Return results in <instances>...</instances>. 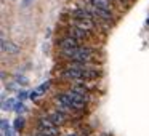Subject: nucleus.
I'll list each match as a JSON object with an SVG mask.
<instances>
[{
  "mask_svg": "<svg viewBox=\"0 0 149 136\" xmlns=\"http://www.w3.org/2000/svg\"><path fill=\"white\" fill-rule=\"evenodd\" d=\"M96 55V50L91 46H77L71 50H61V56L71 59V61H80V62H91Z\"/></svg>",
  "mask_w": 149,
  "mask_h": 136,
  "instance_id": "1",
  "label": "nucleus"
},
{
  "mask_svg": "<svg viewBox=\"0 0 149 136\" xmlns=\"http://www.w3.org/2000/svg\"><path fill=\"white\" fill-rule=\"evenodd\" d=\"M37 128H39V131L45 133V135H48V136H58L59 135L58 125L53 123L48 115L47 117H39V119H37Z\"/></svg>",
  "mask_w": 149,
  "mask_h": 136,
  "instance_id": "2",
  "label": "nucleus"
},
{
  "mask_svg": "<svg viewBox=\"0 0 149 136\" xmlns=\"http://www.w3.org/2000/svg\"><path fill=\"white\" fill-rule=\"evenodd\" d=\"M66 34H68L69 37H74V39H77L79 42H80V40H87V39H90V37H91V32L84 31V29H80V27H77V26H72V24L68 27Z\"/></svg>",
  "mask_w": 149,
  "mask_h": 136,
  "instance_id": "3",
  "label": "nucleus"
},
{
  "mask_svg": "<svg viewBox=\"0 0 149 136\" xmlns=\"http://www.w3.org/2000/svg\"><path fill=\"white\" fill-rule=\"evenodd\" d=\"M58 45H59L61 50H71V48H77V46H80V42H79L77 39H74V37L66 35V37H63V39L58 42Z\"/></svg>",
  "mask_w": 149,
  "mask_h": 136,
  "instance_id": "4",
  "label": "nucleus"
},
{
  "mask_svg": "<svg viewBox=\"0 0 149 136\" xmlns=\"http://www.w3.org/2000/svg\"><path fill=\"white\" fill-rule=\"evenodd\" d=\"M48 117L52 119V122L53 123H56V125H61V123H64L66 120H68V114H64V112H61V110H50L48 112Z\"/></svg>",
  "mask_w": 149,
  "mask_h": 136,
  "instance_id": "5",
  "label": "nucleus"
},
{
  "mask_svg": "<svg viewBox=\"0 0 149 136\" xmlns=\"http://www.w3.org/2000/svg\"><path fill=\"white\" fill-rule=\"evenodd\" d=\"M2 51L10 53V55H16V53H19V46L13 42H7L5 39H2Z\"/></svg>",
  "mask_w": 149,
  "mask_h": 136,
  "instance_id": "6",
  "label": "nucleus"
},
{
  "mask_svg": "<svg viewBox=\"0 0 149 136\" xmlns=\"http://www.w3.org/2000/svg\"><path fill=\"white\" fill-rule=\"evenodd\" d=\"M90 3L93 5V7H98V8H103V10L111 11V2L109 0H90Z\"/></svg>",
  "mask_w": 149,
  "mask_h": 136,
  "instance_id": "7",
  "label": "nucleus"
},
{
  "mask_svg": "<svg viewBox=\"0 0 149 136\" xmlns=\"http://www.w3.org/2000/svg\"><path fill=\"white\" fill-rule=\"evenodd\" d=\"M71 90H72V91H77V93L88 94V90H87V87H85L84 83H74V85L71 87Z\"/></svg>",
  "mask_w": 149,
  "mask_h": 136,
  "instance_id": "8",
  "label": "nucleus"
},
{
  "mask_svg": "<svg viewBox=\"0 0 149 136\" xmlns=\"http://www.w3.org/2000/svg\"><path fill=\"white\" fill-rule=\"evenodd\" d=\"M13 128H15V131H18V133H19L21 130L24 128V119H23V117H18V119L15 120V123H13Z\"/></svg>",
  "mask_w": 149,
  "mask_h": 136,
  "instance_id": "9",
  "label": "nucleus"
},
{
  "mask_svg": "<svg viewBox=\"0 0 149 136\" xmlns=\"http://www.w3.org/2000/svg\"><path fill=\"white\" fill-rule=\"evenodd\" d=\"M2 109L3 110H11L15 109V106H16V103H15V99H8V101H3V104H2Z\"/></svg>",
  "mask_w": 149,
  "mask_h": 136,
  "instance_id": "10",
  "label": "nucleus"
},
{
  "mask_svg": "<svg viewBox=\"0 0 149 136\" xmlns=\"http://www.w3.org/2000/svg\"><path fill=\"white\" fill-rule=\"evenodd\" d=\"M48 88H50V82H43V83L37 88V91H39V94H42V93H45Z\"/></svg>",
  "mask_w": 149,
  "mask_h": 136,
  "instance_id": "11",
  "label": "nucleus"
},
{
  "mask_svg": "<svg viewBox=\"0 0 149 136\" xmlns=\"http://www.w3.org/2000/svg\"><path fill=\"white\" fill-rule=\"evenodd\" d=\"M15 80H16V83H19V85H27V83H29V80H27L24 75H16Z\"/></svg>",
  "mask_w": 149,
  "mask_h": 136,
  "instance_id": "12",
  "label": "nucleus"
},
{
  "mask_svg": "<svg viewBox=\"0 0 149 136\" xmlns=\"http://www.w3.org/2000/svg\"><path fill=\"white\" fill-rule=\"evenodd\" d=\"M15 112H16V114H23L24 112V110H26V106H24V104L23 103H16V106H15Z\"/></svg>",
  "mask_w": 149,
  "mask_h": 136,
  "instance_id": "13",
  "label": "nucleus"
},
{
  "mask_svg": "<svg viewBox=\"0 0 149 136\" xmlns=\"http://www.w3.org/2000/svg\"><path fill=\"white\" fill-rule=\"evenodd\" d=\"M27 96H29V94H27V91H19V93H18V98H19V101L26 99Z\"/></svg>",
  "mask_w": 149,
  "mask_h": 136,
  "instance_id": "14",
  "label": "nucleus"
},
{
  "mask_svg": "<svg viewBox=\"0 0 149 136\" xmlns=\"http://www.w3.org/2000/svg\"><path fill=\"white\" fill-rule=\"evenodd\" d=\"M31 3H34V0H23V2H21V5H23L24 8H27Z\"/></svg>",
  "mask_w": 149,
  "mask_h": 136,
  "instance_id": "15",
  "label": "nucleus"
},
{
  "mask_svg": "<svg viewBox=\"0 0 149 136\" xmlns=\"http://www.w3.org/2000/svg\"><path fill=\"white\" fill-rule=\"evenodd\" d=\"M29 98H31V99H37V98H39V91H37V90H34L32 93L29 94Z\"/></svg>",
  "mask_w": 149,
  "mask_h": 136,
  "instance_id": "16",
  "label": "nucleus"
},
{
  "mask_svg": "<svg viewBox=\"0 0 149 136\" xmlns=\"http://www.w3.org/2000/svg\"><path fill=\"white\" fill-rule=\"evenodd\" d=\"M32 136H48V135H45V133H42V131H37V133H34Z\"/></svg>",
  "mask_w": 149,
  "mask_h": 136,
  "instance_id": "17",
  "label": "nucleus"
},
{
  "mask_svg": "<svg viewBox=\"0 0 149 136\" xmlns=\"http://www.w3.org/2000/svg\"><path fill=\"white\" fill-rule=\"evenodd\" d=\"M66 136H77V133H68Z\"/></svg>",
  "mask_w": 149,
  "mask_h": 136,
  "instance_id": "18",
  "label": "nucleus"
},
{
  "mask_svg": "<svg viewBox=\"0 0 149 136\" xmlns=\"http://www.w3.org/2000/svg\"><path fill=\"white\" fill-rule=\"evenodd\" d=\"M100 136H109V135H107V133H101Z\"/></svg>",
  "mask_w": 149,
  "mask_h": 136,
  "instance_id": "19",
  "label": "nucleus"
}]
</instances>
